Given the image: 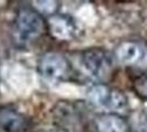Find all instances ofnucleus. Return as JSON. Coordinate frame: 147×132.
<instances>
[{
	"mask_svg": "<svg viewBox=\"0 0 147 132\" xmlns=\"http://www.w3.org/2000/svg\"><path fill=\"white\" fill-rule=\"evenodd\" d=\"M87 99L92 106L105 109L110 113L120 114L129 108V98L124 91L105 84L92 85L87 90Z\"/></svg>",
	"mask_w": 147,
	"mask_h": 132,
	"instance_id": "obj_1",
	"label": "nucleus"
},
{
	"mask_svg": "<svg viewBox=\"0 0 147 132\" xmlns=\"http://www.w3.org/2000/svg\"><path fill=\"white\" fill-rule=\"evenodd\" d=\"M80 63L88 75L100 82L108 81L114 68L112 55L101 47L85 50L81 53Z\"/></svg>",
	"mask_w": 147,
	"mask_h": 132,
	"instance_id": "obj_2",
	"label": "nucleus"
},
{
	"mask_svg": "<svg viewBox=\"0 0 147 132\" xmlns=\"http://www.w3.org/2000/svg\"><path fill=\"white\" fill-rule=\"evenodd\" d=\"M44 21L40 13L30 9H21L14 20V37L20 43H28L42 34Z\"/></svg>",
	"mask_w": 147,
	"mask_h": 132,
	"instance_id": "obj_3",
	"label": "nucleus"
},
{
	"mask_svg": "<svg viewBox=\"0 0 147 132\" xmlns=\"http://www.w3.org/2000/svg\"><path fill=\"white\" fill-rule=\"evenodd\" d=\"M114 56L124 66L134 67L137 70L147 67V46L138 40H124L120 42L115 46Z\"/></svg>",
	"mask_w": 147,
	"mask_h": 132,
	"instance_id": "obj_4",
	"label": "nucleus"
},
{
	"mask_svg": "<svg viewBox=\"0 0 147 132\" xmlns=\"http://www.w3.org/2000/svg\"><path fill=\"white\" fill-rule=\"evenodd\" d=\"M40 74L46 82L56 83L64 81L70 75V63L61 53L49 52L41 57L38 62Z\"/></svg>",
	"mask_w": 147,
	"mask_h": 132,
	"instance_id": "obj_5",
	"label": "nucleus"
},
{
	"mask_svg": "<svg viewBox=\"0 0 147 132\" xmlns=\"http://www.w3.org/2000/svg\"><path fill=\"white\" fill-rule=\"evenodd\" d=\"M49 32L61 41H71L78 34L76 21L68 14H54L49 19Z\"/></svg>",
	"mask_w": 147,
	"mask_h": 132,
	"instance_id": "obj_6",
	"label": "nucleus"
},
{
	"mask_svg": "<svg viewBox=\"0 0 147 132\" xmlns=\"http://www.w3.org/2000/svg\"><path fill=\"white\" fill-rule=\"evenodd\" d=\"M96 132H129L127 120L117 113H102L93 120Z\"/></svg>",
	"mask_w": 147,
	"mask_h": 132,
	"instance_id": "obj_7",
	"label": "nucleus"
},
{
	"mask_svg": "<svg viewBox=\"0 0 147 132\" xmlns=\"http://www.w3.org/2000/svg\"><path fill=\"white\" fill-rule=\"evenodd\" d=\"M0 128L6 132H24L26 129V120L23 114L12 108H1Z\"/></svg>",
	"mask_w": 147,
	"mask_h": 132,
	"instance_id": "obj_8",
	"label": "nucleus"
},
{
	"mask_svg": "<svg viewBox=\"0 0 147 132\" xmlns=\"http://www.w3.org/2000/svg\"><path fill=\"white\" fill-rule=\"evenodd\" d=\"M131 89L140 99L147 101V72L137 70L131 75Z\"/></svg>",
	"mask_w": 147,
	"mask_h": 132,
	"instance_id": "obj_9",
	"label": "nucleus"
},
{
	"mask_svg": "<svg viewBox=\"0 0 147 132\" xmlns=\"http://www.w3.org/2000/svg\"><path fill=\"white\" fill-rule=\"evenodd\" d=\"M37 10L44 13H53L57 8V2L55 1H34Z\"/></svg>",
	"mask_w": 147,
	"mask_h": 132,
	"instance_id": "obj_10",
	"label": "nucleus"
},
{
	"mask_svg": "<svg viewBox=\"0 0 147 132\" xmlns=\"http://www.w3.org/2000/svg\"><path fill=\"white\" fill-rule=\"evenodd\" d=\"M43 132H69L67 129H65V128H51V129H47V130H45Z\"/></svg>",
	"mask_w": 147,
	"mask_h": 132,
	"instance_id": "obj_11",
	"label": "nucleus"
}]
</instances>
